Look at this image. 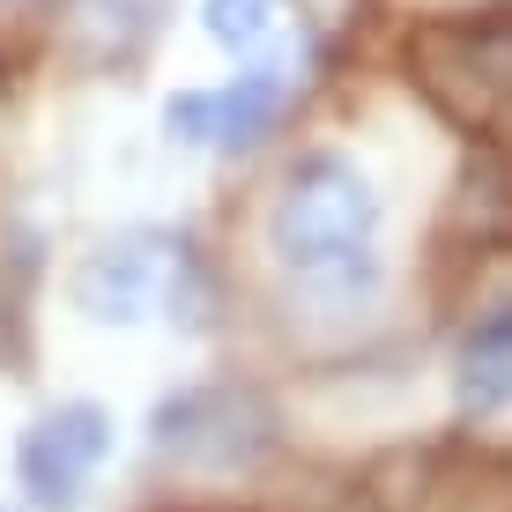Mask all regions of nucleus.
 <instances>
[{"label": "nucleus", "mask_w": 512, "mask_h": 512, "mask_svg": "<svg viewBox=\"0 0 512 512\" xmlns=\"http://www.w3.org/2000/svg\"><path fill=\"white\" fill-rule=\"evenodd\" d=\"M379 231H386V193L349 149H297L268 201V253L297 290L349 305L379 275Z\"/></svg>", "instance_id": "f257e3e1"}, {"label": "nucleus", "mask_w": 512, "mask_h": 512, "mask_svg": "<svg viewBox=\"0 0 512 512\" xmlns=\"http://www.w3.org/2000/svg\"><path fill=\"white\" fill-rule=\"evenodd\" d=\"M82 320L97 327H141V320H171L186 334H208L223 312V275L186 231L164 223H134V231L97 238L67 275Z\"/></svg>", "instance_id": "f03ea898"}, {"label": "nucleus", "mask_w": 512, "mask_h": 512, "mask_svg": "<svg viewBox=\"0 0 512 512\" xmlns=\"http://www.w3.org/2000/svg\"><path fill=\"white\" fill-rule=\"evenodd\" d=\"M401 82L461 141L512 134V8H438L401 30Z\"/></svg>", "instance_id": "7ed1b4c3"}, {"label": "nucleus", "mask_w": 512, "mask_h": 512, "mask_svg": "<svg viewBox=\"0 0 512 512\" xmlns=\"http://www.w3.org/2000/svg\"><path fill=\"white\" fill-rule=\"evenodd\" d=\"M282 446V409L253 379H201L156 401L149 416V453L201 475H253Z\"/></svg>", "instance_id": "20e7f679"}, {"label": "nucleus", "mask_w": 512, "mask_h": 512, "mask_svg": "<svg viewBox=\"0 0 512 512\" xmlns=\"http://www.w3.org/2000/svg\"><path fill=\"white\" fill-rule=\"evenodd\" d=\"M297 67L290 45H260L253 60H238V75L201 82V90H171L164 97V134L179 149H208V156H253L297 104Z\"/></svg>", "instance_id": "39448f33"}, {"label": "nucleus", "mask_w": 512, "mask_h": 512, "mask_svg": "<svg viewBox=\"0 0 512 512\" xmlns=\"http://www.w3.org/2000/svg\"><path fill=\"white\" fill-rule=\"evenodd\" d=\"M112 409L104 401H52L15 438V483L38 512H75L90 475L112 461Z\"/></svg>", "instance_id": "423d86ee"}, {"label": "nucleus", "mask_w": 512, "mask_h": 512, "mask_svg": "<svg viewBox=\"0 0 512 512\" xmlns=\"http://www.w3.org/2000/svg\"><path fill=\"white\" fill-rule=\"evenodd\" d=\"M438 282L446 268H483V260L512 253V149L505 141H468V164L453 171L446 208L431 223Z\"/></svg>", "instance_id": "0eeeda50"}, {"label": "nucleus", "mask_w": 512, "mask_h": 512, "mask_svg": "<svg viewBox=\"0 0 512 512\" xmlns=\"http://www.w3.org/2000/svg\"><path fill=\"white\" fill-rule=\"evenodd\" d=\"M201 30H208V45H216V52L253 60L260 45H275L282 0H201Z\"/></svg>", "instance_id": "6e6552de"}, {"label": "nucleus", "mask_w": 512, "mask_h": 512, "mask_svg": "<svg viewBox=\"0 0 512 512\" xmlns=\"http://www.w3.org/2000/svg\"><path fill=\"white\" fill-rule=\"evenodd\" d=\"M453 401H461V416H475V423L512 409V349H468L461 379H453Z\"/></svg>", "instance_id": "1a4fd4ad"}, {"label": "nucleus", "mask_w": 512, "mask_h": 512, "mask_svg": "<svg viewBox=\"0 0 512 512\" xmlns=\"http://www.w3.org/2000/svg\"><path fill=\"white\" fill-rule=\"evenodd\" d=\"M453 498H446V512H512V483H446Z\"/></svg>", "instance_id": "9d476101"}, {"label": "nucleus", "mask_w": 512, "mask_h": 512, "mask_svg": "<svg viewBox=\"0 0 512 512\" xmlns=\"http://www.w3.org/2000/svg\"><path fill=\"white\" fill-rule=\"evenodd\" d=\"M468 349H512V297H505V305H490L483 320L468 327Z\"/></svg>", "instance_id": "9b49d317"}]
</instances>
